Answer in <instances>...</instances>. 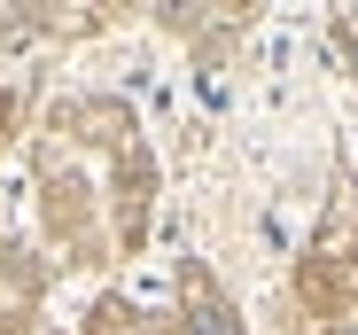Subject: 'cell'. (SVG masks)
I'll return each mask as SVG.
<instances>
[{"instance_id":"6da1fadb","label":"cell","mask_w":358,"mask_h":335,"mask_svg":"<svg viewBox=\"0 0 358 335\" xmlns=\"http://www.w3.org/2000/svg\"><path fill=\"white\" fill-rule=\"evenodd\" d=\"M187 335H242L234 304L210 289V273H187Z\"/></svg>"},{"instance_id":"7a4b0ae2","label":"cell","mask_w":358,"mask_h":335,"mask_svg":"<svg viewBox=\"0 0 358 335\" xmlns=\"http://www.w3.org/2000/svg\"><path fill=\"white\" fill-rule=\"evenodd\" d=\"M327 335H358V320H350V327H327Z\"/></svg>"}]
</instances>
